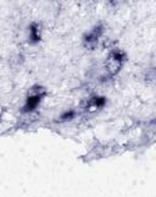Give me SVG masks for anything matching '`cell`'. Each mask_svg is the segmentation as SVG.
<instances>
[{"label": "cell", "instance_id": "cell-1", "mask_svg": "<svg viewBox=\"0 0 156 197\" xmlns=\"http://www.w3.org/2000/svg\"><path fill=\"white\" fill-rule=\"evenodd\" d=\"M39 102H40V97L39 95L29 97L28 101H27V105L24 107V111H31V110H33Z\"/></svg>", "mask_w": 156, "mask_h": 197}, {"label": "cell", "instance_id": "cell-2", "mask_svg": "<svg viewBox=\"0 0 156 197\" xmlns=\"http://www.w3.org/2000/svg\"><path fill=\"white\" fill-rule=\"evenodd\" d=\"M32 38L34 42H38L39 40V37L37 36V28H35V24H33L32 26Z\"/></svg>", "mask_w": 156, "mask_h": 197}, {"label": "cell", "instance_id": "cell-3", "mask_svg": "<svg viewBox=\"0 0 156 197\" xmlns=\"http://www.w3.org/2000/svg\"><path fill=\"white\" fill-rule=\"evenodd\" d=\"M73 114H74L73 111H70V113H66V114H64V115L61 116V119H67V118H68V119H71V118L73 116Z\"/></svg>", "mask_w": 156, "mask_h": 197}]
</instances>
